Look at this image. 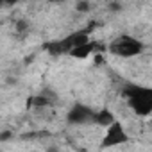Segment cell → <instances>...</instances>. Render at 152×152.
Returning a JSON list of instances; mask_svg holds the SVG:
<instances>
[{
    "label": "cell",
    "instance_id": "cell-8",
    "mask_svg": "<svg viewBox=\"0 0 152 152\" xmlns=\"http://www.w3.org/2000/svg\"><path fill=\"white\" fill-rule=\"evenodd\" d=\"M79 9H83V11L88 9V4H79Z\"/></svg>",
    "mask_w": 152,
    "mask_h": 152
},
{
    "label": "cell",
    "instance_id": "cell-4",
    "mask_svg": "<svg viewBox=\"0 0 152 152\" xmlns=\"http://www.w3.org/2000/svg\"><path fill=\"white\" fill-rule=\"evenodd\" d=\"M95 116H97V111H93L90 106L75 104L68 111L66 120L72 125H90V124H95Z\"/></svg>",
    "mask_w": 152,
    "mask_h": 152
},
{
    "label": "cell",
    "instance_id": "cell-5",
    "mask_svg": "<svg viewBox=\"0 0 152 152\" xmlns=\"http://www.w3.org/2000/svg\"><path fill=\"white\" fill-rule=\"evenodd\" d=\"M131 138L129 134L125 132L124 125L116 120L113 125H109L106 129V134L102 138V148H111V147H116V145H122V143H127Z\"/></svg>",
    "mask_w": 152,
    "mask_h": 152
},
{
    "label": "cell",
    "instance_id": "cell-3",
    "mask_svg": "<svg viewBox=\"0 0 152 152\" xmlns=\"http://www.w3.org/2000/svg\"><path fill=\"white\" fill-rule=\"evenodd\" d=\"M109 52L120 57H134L143 52V43L136 39L134 36L122 34V36H116L109 43Z\"/></svg>",
    "mask_w": 152,
    "mask_h": 152
},
{
    "label": "cell",
    "instance_id": "cell-6",
    "mask_svg": "<svg viewBox=\"0 0 152 152\" xmlns=\"http://www.w3.org/2000/svg\"><path fill=\"white\" fill-rule=\"evenodd\" d=\"M116 120H115V115L109 111V109H100L97 111V116H95V125H100V127H109L113 125Z\"/></svg>",
    "mask_w": 152,
    "mask_h": 152
},
{
    "label": "cell",
    "instance_id": "cell-7",
    "mask_svg": "<svg viewBox=\"0 0 152 152\" xmlns=\"http://www.w3.org/2000/svg\"><path fill=\"white\" fill-rule=\"evenodd\" d=\"M93 48H95L93 43H86V45H83V47L73 48V50L70 52V56H72V57H77V59H84V57H88V56L93 52Z\"/></svg>",
    "mask_w": 152,
    "mask_h": 152
},
{
    "label": "cell",
    "instance_id": "cell-2",
    "mask_svg": "<svg viewBox=\"0 0 152 152\" xmlns=\"http://www.w3.org/2000/svg\"><path fill=\"white\" fill-rule=\"evenodd\" d=\"M86 43H91L90 38H88V32L86 31H77V32L68 34L66 38H63L59 41H52L47 48L52 56H61V54H70L73 48L83 47Z\"/></svg>",
    "mask_w": 152,
    "mask_h": 152
},
{
    "label": "cell",
    "instance_id": "cell-1",
    "mask_svg": "<svg viewBox=\"0 0 152 152\" xmlns=\"http://www.w3.org/2000/svg\"><path fill=\"white\" fill-rule=\"evenodd\" d=\"M124 95L131 109L138 116L152 115V88L140 86V84H127L124 88Z\"/></svg>",
    "mask_w": 152,
    "mask_h": 152
}]
</instances>
